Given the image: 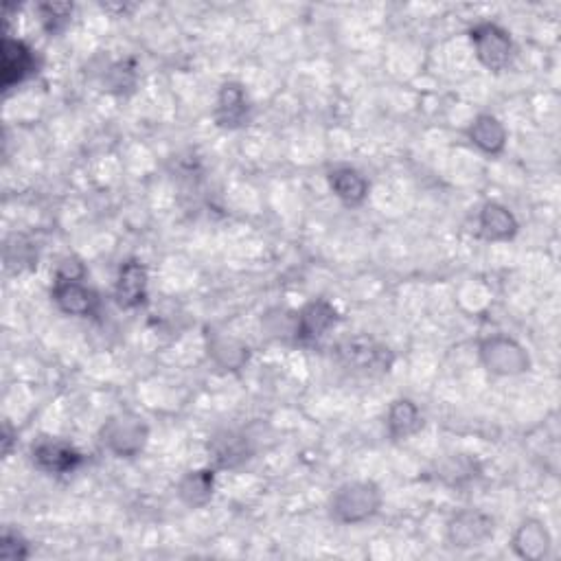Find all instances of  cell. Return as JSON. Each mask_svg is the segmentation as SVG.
<instances>
[{"label":"cell","instance_id":"cell-12","mask_svg":"<svg viewBox=\"0 0 561 561\" xmlns=\"http://www.w3.org/2000/svg\"><path fill=\"white\" fill-rule=\"evenodd\" d=\"M117 303L125 309H134L145 303L147 296V268L141 261H125L117 279Z\"/></svg>","mask_w":561,"mask_h":561},{"label":"cell","instance_id":"cell-7","mask_svg":"<svg viewBox=\"0 0 561 561\" xmlns=\"http://www.w3.org/2000/svg\"><path fill=\"white\" fill-rule=\"evenodd\" d=\"M38 71V55L27 42L16 38L3 40V90L9 93L11 88L27 82Z\"/></svg>","mask_w":561,"mask_h":561},{"label":"cell","instance_id":"cell-24","mask_svg":"<svg viewBox=\"0 0 561 561\" xmlns=\"http://www.w3.org/2000/svg\"><path fill=\"white\" fill-rule=\"evenodd\" d=\"M0 555H3L5 559H25V557H29V544L22 540V535H18L14 531H5Z\"/></svg>","mask_w":561,"mask_h":561},{"label":"cell","instance_id":"cell-3","mask_svg":"<svg viewBox=\"0 0 561 561\" xmlns=\"http://www.w3.org/2000/svg\"><path fill=\"white\" fill-rule=\"evenodd\" d=\"M469 38H472L480 64L487 66L489 71L494 73L505 71L513 57V42L509 31L496 25V22H478V25L469 31Z\"/></svg>","mask_w":561,"mask_h":561},{"label":"cell","instance_id":"cell-11","mask_svg":"<svg viewBox=\"0 0 561 561\" xmlns=\"http://www.w3.org/2000/svg\"><path fill=\"white\" fill-rule=\"evenodd\" d=\"M51 296L55 305L68 316H90L97 307V294L86 288L82 281L55 279Z\"/></svg>","mask_w":561,"mask_h":561},{"label":"cell","instance_id":"cell-14","mask_svg":"<svg viewBox=\"0 0 561 561\" xmlns=\"http://www.w3.org/2000/svg\"><path fill=\"white\" fill-rule=\"evenodd\" d=\"M478 226L480 235L489 239V242H505V239H511L518 233V220H515L507 206L498 202H487L483 206V211L478 215Z\"/></svg>","mask_w":561,"mask_h":561},{"label":"cell","instance_id":"cell-9","mask_svg":"<svg viewBox=\"0 0 561 561\" xmlns=\"http://www.w3.org/2000/svg\"><path fill=\"white\" fill-rule=\"evenodd\" d=\"M338 309L331 305L329 301H312L307 303L299 316H296V340L299 342H314L318 338H323L331 327H336L338 323Z\"/></svg>","mask_w":561,"mask_h":561},{"label":"cell","instance_id":"cell-20","mask_svg":"<svg viewBox=\"0 0 561 561\" xmlns=\"http://www.w3.org/2000/svg\"><path fill=\"white\" fill-rule=\"evenodd\" d=\"M209 351L215 362L226 369H239L248 360V349L233 338H217L213 345H209Z\"/></svg>","mask_w":561,"mask_h":561},{"label":"cell","instance_id":"cell-19","mask_svg":"<svg viewBox=\"0 0 561 561\" xmlns=\"http://www.w3.org/2000/svg\"><path fill=\"white\" fill-rule=\"evenodd\" d=\"M209 452L220 467H235L248 459V443L242 434L222 432L211 439Z\"/></svg>","mask_w":561,"mask_h":561},{"label":"cell","instance_id":"cell-13","mask_svg":"<svg viewBox=\"0 0 561 561\" xmlns=\"http://www.w3.org/2000/svg\"><path fill=\"white\" fill-rule=\"evenodd\" d=\"M467 139L472 141L480 152L498 156L507 145V130L494 114H480L467 128Z\"/></svg>","mask_w":561,"mask_h":561},{"label":"cell","instance_id":"cell-10","mask_svg":"<svg viewBox=\"0 0 561 561\" xmlns=\"http://www.w3.org/2000/svg\"><path fill=\"white\" fill-rule=\"evenodd\" d=\"M250 119V103L242 84L228 82L220 88L215 106V121L224 130L244 128Z\"/></svg>","mask_w":561,"mask_h":561},{"label":"cell","instance_id":"cell-21","mask_svg":"<svg viewBox=\"0 0 561 561\" xmlns=\"http://www.w3.org/2000/svg\"><path fill=\"white\" fill-rule=\"evenodd\" d=\"M106 84H108V90H112V93H128V90L134 88L136 84V68L132 62H117L114 64L110 71H108V77H106Z\"/></svg>","mask_w":561,"mask_h":561},{"label":"cell","instance_id":"cell-5","mask_svg":"<svg viewBox=\"0 0 561 561\" xmlns=\"http://www.w3.org/2000/svg\"><path fill=\"white\" fill-rule=\"evenodd\" d=\"M480 360L487 366V371L496 375H520L529 371L531 366L526 351L518 342L505 336L487 338L483 345H480Z\"/></svg>","mask_w":561,"mask_h":561},{"label":"cell","instance_id":"cell-6","mask_svg":"<svg viewBox=\"0 0 561 561\" xmlns=\"http://www.w3.org/2000/svg\"><path fill=\"white\" fill-rule=\"evenodd\" d=\"M31 459L47 474H71L82 465L84 456L79 454L71 443H64L60 439L42 437L33 443Z\"/></svg>","mask_w":561,"mask_h":561},{"label":"cell","instance_id":"cell-22","mask_svg":"<svg viewBox=\"0 0 561 561\" xmlns=\"http://www.w3.org/2000/svg\"><path fill=\"white\" fill-rule=\"evenodd\" d=\"M73 14V7L71 5H40V16H42V25L49 33H57L62 31L68 20H71Z\"/></svg>","mask_w":561,"mask_h":561},{"label":"cell","instance_id":"cell-4","mask_svg":"<svg viewBox=\"0 0 561 561\" xmlns=\"http://www.w3.org/2000/svg\"><path fill=\"white\" fill-rule=\"evenodd\" d=\"M147 434L150 430H147L143 419L134 415H119L106 421L101 430V441L112 454L121 456V459H132V456L143 452Z\"/></svg>","mask_w":561,"mask_h":561},{"label":"cell","instance_id":"cell-8","mask_svg":"<svg viewBox=\"0 0 561 561\" xmlns=\"http://www.w3.org/2000/svg\"><path fill=\"white\" fill-rule=\"evenodd\" d=\"M494 535V520L480 511L456 513L448 524V537L456 548L483 546Z\"/></svg>","mask_w":561,"mask_h":561},{"label":"cell","instance_id":"cell-1","mask_svg":"<svg viewBox=\"0 0 561 561\" xmlns=\"http://www.w3.org/2000/svg\"><path fill=\"white\" fill-rule=\"evenodd\" d=\"M382 507V491L369 480H353L342 485L329 502L331 518L340 524H360Z\"/></svg>","mask_w":561,"mask_h":561},{"label":"cell","instance_id":"cell-17","mask_svg":"<svg viewBox=\"0 0 561 561\" xmlns=\"http://www.w3.org/2000/svg\"><path fill=\"white\" fill-rule=\"evenodd\" d=\"M386 428L391 439L395 441H406L410 437L423 428V415L421 410L417 408L415 402L410 399H397V402L391 404L388 408V417H386Z\"/></svg>","mask_w":561,"mask_h":561},{"label":"cell","instance_id":"cell-2","mask_svg":"<svg viewBox=\"0 0 561 561\" xmlns=\"http://www.w3.org/2000/svg\"><path fill=\"white\" fill-rule=\"evenodd\" d=\"M338 360L353 373L362 375H382L393 366V353L382 342L369 336H353L342 340L336 347Z\"/></svg>","mask_w":561,"mask_h":561},{"label":"cell","instance_id":"cell-16","mask_svg":"<svg viewBox=\"0 0 561 561\" xmlns=\"http://www.w3.org/2000/svg\"><path fill=\"white\" fill-rule=\"evenodd\" d=\"M329 187L334 196L347 206H360L369 196V180L353 167H338L331 171Z\"/></svg>","mask_w":561,"mask_h":561},{"label":"cell","instance_id":"cell-15","mask_svg":"<svg viewBox=\"0 0 561 561\" xmlns=\"http://www.w3.org/2000/svg\"><path fill=\"white\" fill-rule=\"evenodd\" d=\"M513 551L522 559H544L551 551V535L540 520H526L513 535Z\"/></svg>","mask_w":561,"mask_h":561},{"label":"cell","instance_id":"cell-18","mask_svg":"<svg viewBox=\"0 0 561 561\" xmlns=\"http://www.w3.org/2000/svg\"><path fill=\"white\" fill-rule=\"evenodd\" d=\"M215 487V474L213 469H198V472H189L178 485V496L185 505L198 509L204 507L206 502L213 498Z\"/></svg>","mask_w":561,"mask_h":561},{"label":"cell","instance_id":"cell-23","mask_svg":"<svg viewBox=\"0 0 561 561\" xmlns=\"http://www.w3.org/2000/svg\"><path fill=\"white\" fill-rule=\"evenodd\" d=\"M16 244H7L5 250V261L7 268L22 270L25 266H33V250L29 244H22V237H14Z\"/></svg>","mask_w":561,"mask_h":561}]
</instances>
